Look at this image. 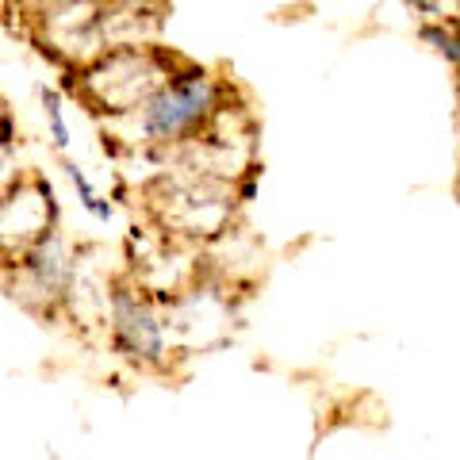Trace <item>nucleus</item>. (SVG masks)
<instances>
[{
  "label": "nucleus",
  "mask_w": 460,
  "mask_h": 460,
  "mask_svg": "<svg viewBox=\"0 0 460 460\" xmlns=\"http://www.w3.org/2000/svg\"><path fill=\"white\" fill-rule=\"evenodd\" d=\"M58 230V199L50 181L35 169H23V177L0 196V269L16 265L23 253H31L39 242H47Z\"/></svg>",
  "instance_id": "9"
},
{
  "label": "nucleus",
  "mask_w": 460,
  "mask_h": 460,
  "mask_svg": "<svg viewBox=\"0 0 460 460\" xmlns=\"http://www.w3.org/2000/svg\"><path fill=\"white\" fill-rule=\"evenodd\" d=\"M184 58L169 47H142V50H111L100 54L93 66L69 77V93L81 108H89L100 123L131 119L150 104V96L177 74Z\"/></svg>",
  "instance_id": "3"
},
{
  "label": "nucleus",
  "mask_w": 460,
  "mask_h": 460,
  "mask_svg": "<svg viewBox=\"0 0 460 460\" xmlns=\"http://www.w3.org/2000/svg\"><path fill=\"white\" fill-rule=\"evenodd\" d=\"M12 12H20L27 39L58 69H66V77L81 74L84 66H93L104 54L100 4H93V0H50V4H23Z\"/></svg>",
  "instance_id": "4"
},
{
  "label": "nucleus",
  "mask_w": 460,
  "mask_h": 460,
  "mask_svg": "<svg viewBox=\"0 0 460 460\" xmlns=\"http://www.w3.org/2000/svg\"><path fill=\"white\" fill-rule=\"evenodd\" d=\"M226 89L230 77H223L219 69L181 62V69L150 96V104L138 115L100 123V131H104L108 146H119L127 154H146L154 162V157L184 146L204 131Z\"/></svg>",
  "instance_id": "1"
},
{
  "label": "nucleus",
  "mask_w": 460,
  "mask_h": 460,
  "mask_svg": "<svg viewBox=\"0 0 460 460\" xmlns=\"http://www.w3.org/2000/svg\"><path fill=\"white\" fill-rule=\"evenodd\" d=\"M165 4H100V42L111 50H142L162 47Z\"/></svg>",
  "instance_id": "12"
},
{
  "label": "nucleus",
  "mask_w": 460,
  "mask_h": 460,
  "mask_svg": "<svg viewBox=\"0 0 460 460\" xmlns=\"http://www.w3.org/2000/svg\"><path fill=\"white\" fill-rule=\"evenodd\" d=\"M419 35H422V42H434V50L445 62L456 66V20L453 23H422Z\"/></svg>",
  "instance_id": "15"
},
{
  "label": "nucleus",
  "mask_w": 460,
  "mask_h": 460,
  "mask_svg": "<svg viewBox=\"0 0 460 460\" xmlns=\"http://www.w3.org/2000/svg\"><path fill=\"white\" fill-rule=\"evenodd\" d=\"M66 172H69V181H74V189H77V196H81V208L89 211L93 219L108 223V219H111V204H108V199L96 192V184L89 181V172H84L77 162H66Z\"/></svg>",
  "instance_id": "13"
},
{
  "label": "nucleus",
  "mask_w": 460,
  "mask_h": 460,
  "mask_svg": "<svg viewBox=\"0 0 460 460\" xmlns=\"http://www.w3.org/2000/svg\"><path fill=\"white\" fill-rule=\"evenodd\" d=\"M199 261H204L208 280L246 296L265 272V246L246 223H234L223 238H215L208 250H199Z\"/></svg>",
  "instance_id": "11"
},
{
  "label": "nucleus",
  "mask_w": 460,
  "mask_h": 460,
  "mask_svg": "<svg viewBox=\"0 0 460 460\" xmlns=\"http://www.w3.org/2000/svg\"><path fill=\"white\" fill-rule=\"evenodd\" d=\"M238 299H242L238 292L199 277L184 296L165 304L162 319H165L172 357L181 361V357H199V353L223 349V345L234 338V326H238Z\"/></svg>",
  "instance_id": "6"
},
{
  "label": "nucleus",
  "mask_w": 460,
  "mask_h": 460,
  "mask_svg": "<svg viewBox=\"0 0 460 460\" xmlns=\"http://www.w3.org/2000/svg\"><path fill=\"white\" fill-rule=\"evenodd\" d=\"M104 338L111 341V349L119 353L127 365H135L138 372H157V376H162V372H169L172 361H177L169 349L162 304H154L135 284H127L123 269L111 288V311H108Z\"/></svg>",
  "instance_id": "7"
},
{
  "label": "nucleus",
  "mask_w": 460,
  "mask_h": 460,
  "mask_svg": "<svg viewBox=\"0 0 460 460\" xmlns=\"http://www.w3.org/2000/svg\"><path fill=\"white\" fill-rule=\"evenodd\" d=\"M42 115H47V127H50V142L58 154H69V142H74V135H69V119H66V104H62V93L47 89L42 93Z\"/></svg>",
  "instance_id": "14"
},
{
  "label": "nucleus",
  "mask_w": 460,
  "mask_h": 460,
  "mask_svg": "<svg viewBox=\"0 0 460 460\" xmlns=\"http://www.w3.org/2000/svg\"><path fill=\"white\" fill-rule=\"evenodd\" d=\"M119 280V269H108L100 261V250H77L74 280L66 288L58 319L74 323L77 334H108V311H111V288Z\"/></svg>",
  "instance_id": "10"
},
{
  "label": "nucleus",
  "mask_w": 460,
  "mask_h": 460,
  "mask_svg": "<svg viewBox=\"0 0 460 460\" xmlns=\"http://www.w3.org/2000/svg\"><path fill=\"white\" fill-rule=\"evenodd\" d=\"M123 277L127 284H135L142 296L154 304H172L177 296H184L189 288L204 277V261L199 250L181 246L165 234H157L150 223H135L123 238Z\"/></svg>",
  "instance_id": "5"
},
{
  "label": "nucleus",
  "mask_w": 460,
  "mask_h": 460,
  "mask_svg": "<svg viewBox=\"0 0 460 460\" xmlns=\"http://www.w3.org/2000/svg\"><path fill=\"white\" fill-rule=\"evenodd\" d=\"M77 250L81 246H74L62 230H54L47 242H39L16 265L0 269V284H4V292L16 299L27 314H35L42 323H54L58 311H62L66 288L74 280Z\"/></svg>",
  "instance_id": "8"
},
{
  "label": "nucleus",
  "mask_w": 460,
  "mask_h": 460,
  "mask_svg": "<svg viewBox=\"0 0 460 460\" xmlns=\"http://www.w3.org/2000/svg\"><path fill=\"white\" fill-rule=\"evenodd\" d=\"M246 196L250 189H238V184L192 177V172L177 169H157L142 184L138 211L142 223H150L157 234L192 250H208L215 238H223L230 226L242 223Z\"/></svg>",
  "instance_id": "2"
}]
</instances>
